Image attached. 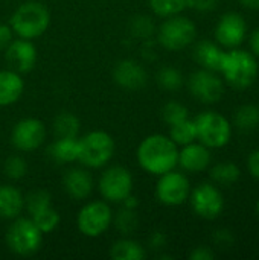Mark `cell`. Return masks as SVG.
Listing matches in <instances>:
<instances>
[{"label": "cell", "mask_w": 259, "mask_h": 260, "mask_svg": "<svg viewBox=\"0 0 259 260\" xmlns=\"http://www.w3.org/2000/svg\"><path fill=\"white\" fill-rule=\"evenodd\" d=\"M136 158L147 174L159 177L177 168L179 146L169 136L160 133L150 134L139 143Z\"/></svg>", "instance_id": "cell-1"}, {"label": "cell", "mask_w": 259, "mask_h": 260, "mask_svg": "<svg viewBox=\"0 0 259 260\" xmlns=\"http://www.w3.org/2000/svg\"><path fill=\"white\" fill-rule=\"evenodd\" d=\"M223 79L237 90L249 88L258 78L259 66L256 56L240 47L231 49L224 53L220 72Z\"/></svg>", "instance_id": "cell-2"}, {"label": "cell", "mask_w": 259, "mask_h": 260, "mask_svg": "<svg viewBox=\"0 0 259 260\" xmlns=\"http://www.w3.org/2000/svg\"><path fill=\"white\" fill-rule=\"evenodd\" d=\"M9 26L14 35L26 40L41 37L50 26V12L41 2L29 0L21 3L11 15Z\"/></svg>", "instance_id": "cell-3"}, {"label": "cell", "mask_w": 259, "mask_h": 260, "mask_svg": "<svg viewBox=\"0 0 259 260\" xmlns=\"http://www.w3.org/2000/svg\"><path fill=\"white\" fill-rule=\"evenodd\" d=\"M116 143L107 131L95 129L78 137V161L87 169H102L114 157Z\"/></svg>", "instance_id": "cell-4"}, {"label": "cell", "mask_w": 259, "mask_h": 260, "mask_svg": "<svg viewBox=\"0 0 259 260\" xmlns=\"http://www.w3.org/2000/svg\"><path fill=\"white\" fill-rule=\"evenodd\" d=\"M156 35L163 49L179 52L194 44L197 40V26L191 18L177 14L163 18L162 24L156 29Z\"/></svg>", "instance_id": "cell-5"}, {"label": "cell", "mask_w": 259, "mask_h": 260, "mask_svg": "<svg viewBox=\"0 0 259 260\" xmlns=\"http://www.w3.org/2000/svg\"><path fill=\"white\" fill-rule=\"evenodd\" d=\"M43 233L31 221V218H15L8 227L5 242L9 251L20 257H31L40 251L43 245Z\"/></svg>", "instance_id": "cell-6"}, {"label": "cell", "mask_w": 259, "mask_h": 260, "mask_svg": "<svg viewBox=\"0 0 259 260\" xmlns=\"http://www.w3.org/2000/svg\"><path fill=\"white\" fill-rule=\"evenodd\" d=\"M194 122L197 126V140L209 149H221L231 143L232 123L221 113L208 110L200 113Z\"/></svg>", "instance_id": "cell-7"}, {"label": "cell", "mask_w": 259, "mask_h": 260, "mask_svg": "<svg viewBox=\"0 0 259 260\" xmlns=\"http://www.w3.org/2000/svg\"><path fill=\"white\" fill-rule=\"evenodd\" d=\"M113 225L111 204L104 200H95L85 203L76 216V227L85 238L95 239L102 236Z\"/></svg>", "instance_id": "cell-8"}, {"label": "cell", "mask_w": 259, "mask_h": 260, "mask_svg": "<svg viewBox=\"0 0 259 260\" xmlns=\"http://www.w3.org/2000/svg\"><path fill=\"white\" fill-rule=\"evenodd\" d=\"M133 174L124 166H108L98 180V190L108 204H122L133 195Z\"/></svg>", "instance_id": "cell-9"}, {"label": "cell", "mask_w": 259, "mask_h": 260, "mask_svg": "<svg viewBox=\"0 0 259 260\" xmlns=\"http://www.w3.org/2000/svg\"><path fill=\"white\" fill-rule=\"evenodd\" d=\"M154 193L160 204L168 207H177L189 200L191 181L183 172L172 169L157 177Z\"/></svg>", "instance_id": "cell-10"}, {"label": "cell", "mask_w": 259, "mask_h": 260, "mask_svg": "<svg viewBox=\"0 0 259 260\" xmlns=\"http://www.w3.org/2000/svg\"><path fill=\"white\" fill-rule=\"evenodd\" d=\"M192 212L206 221H214L217 219L226 206L224 197L221 190L212 184V183H202L197 187L191 189L189 200Z\"/></svg>", "instance_id": "cell-11"}, {"label": "cell", "mask_w": 259, "mask_h": 260, "mask_svg": "<svg viewBox=\"0 0 259 260\" xmlns=\"http://www.w3.org/2000/svg\"><path fill=\"white\" fill-rule=\"evenodd\" d=\"M188 90L194 99L202 104H217L224 96V81L217 72L200 69L194 72L188 79Z\"/></svg>", "instance_id": "cell-12"}, {"label": "cell", "mask_w": 259, "mask_h": 260, "mask_svg": "<svg viewBox=\"0 0 259 260\" xmlns=\"http://www.w3.org/2000/svg\"><path fill=\"white\" fill-rule=\"evenodd\" d=\"M46 136L47 129L41 120L26 117L14 125L11 131V143L20 152H34L44 143Z\"/></svg>", "instance_id": "cell-13"}, {"label": "cell", "mask_w": 259, "mask_h": 260, "mask_svg": "<svg viewBox=\"0 0 259 260\" xmlns=\"http://www.w3.org/2000/svg\"><path fill=\"white\" fill-rule=\"evenodd\" d=\"M215 40L221 47H240L247 37V23L240 12H226L215 26Z\"/></svg>", "instance_id": "cell-14"}, {"label": "cell", "mask_w": 259, "mask_h": 260, "mask_svg": "<svg viewBox=\"0 0 259 260\" xmlns=\"http://www.w3.org/2000/svg\"><path fill=\"white\" fill-rule=\"evenodd\" d=\"M38 53L32 40L14 38L5 49V59L9 69L18 73H27L34 69Z\"/></svg>", "instance_id": "cell-15"}, {"label": "cell", "mask_w": 259, "mask_h": 260, "mask_svg": "<svg viewBox=\"0 0 259 260\" xmlns=\"http://www.w3.org/2000/svg\"><path fill=\"white\" fill-rule=\"evenodd\" d=\"M114 82L127 91H139L148 82L145 67L134 59H121L113 67Z\"/></svg>", "instance_id": "cell-16"}, {"label": "cell", "mask_w": 259, "mask_h": 260, "mask_svg": "<svg viewBox=\"0 0 259 260\" xmlns=\"http://www.w3.org/2000/svg\"><path fill=\"white\" fill-rule=\"evenodd\" d=\"M63 189L69 198L75 201L87 200L95 187L93 177L87 168H69L63 175Z\"/></svg>", "instance_id": "cell-17"}, {"label": "cell", "mask_w": 259, "mask_h": 260, "mask_svg": "<svg viewBox=\"0 0 259 260\" xmlns=\"http://www.w3.org/2000/svg\"><path fill=\"white\" fill-rule=\"evenodd\" d=\"M211 158H212L211 149L195 140L189 145L182 146V149H179L177 166H180L185 172L197 174L209 168Z\"/></svg>", "instance_id": "cell-18"}, {"label": "cell", "mask_w": 259, "mask_h": 260, "mask_svg": "<svg viewBox=\"0 0 259 260\" xmlns=\"http://www.w3.org/2000/svg\"><path fill=\"white\" fill-rule=\"evenodd\" d=\"M24 91V81L21 73L12 69L0 70V107L14 105Z\"/></svg>", "instance_id": "cell-19"}, {"label": "cell", "mask_w": 259, "mask_h": 260, "mask_svg": "<svg viewBox=\"0 0 259 260\" xmlns=\"http://www.w3.org/2000/svg\"><path fill=\"white\" fill-rule=\"evenodd\" d=\"M224 53L226 50H223V47L218 43L209 40H203L197 43V46L194 47V58L197 64L202 69H208L217 73L220 72V67L223 64Z\"/></svg>", "instance_id": "cell-20"}, {"label": "cell", "mask_w": 259, "mask_h": 260, "mask_svg": "<svg viewBox=\"0 0 259 260\" xmlns=\"http://www.w3.org/2000/svg\"><path fill=\"white\" fill-rule=\"evenodd\" d=\"M24 210V195L12 184H0V218L15 219Z\"/></svg>", "instance_id": "cell-21"}, {"label": "cell", "mask_w": 259, "mask_h": 260, "mask_svg": "<svg viewBox=\"0 0 259 260\" xmlns=\"http://www.w3.org/2000/svg\"><path fill=\"white\" fill-rule=\"evenodd\" d=\"M47 154L58 165L78 161V137H56L47 148Z\"/></svg>", "instance_id": "cell-22"}, {"label": "cell", "mask_w": 259, "mask_h": 260, "mask_svg": "<svg viewBox=\"0 0 259 260\" xmlns=\"http://www.w3.org/2000/svg\"><path fill=\"white\" fill-rule=\"evenodd\" d=\"M110 257L113 260H143L147 250L134 239L122 238L110 247Z\"/></svg>", "instance_id": "cell-23"}, {"label": "cell", "mask_w": 259, "mask_h": 260, "mask_svg": "<svg viewBox=\"0 0 259 260\" xmlns=\"http://www.w3.org/2000/svg\"><path fill=\"white\" fill-rule=\"evenodd\" d=\"M209 175L214 183L231 186V184H235L241 178V169L234 161H221L211 168Z\"/></svg>", "instance_id": "cell-24"}, {"label": "cell", "mask_w": 259, "mask_h": 260, "mask_svg": "<svg viewBox=\"0 0 259 260\" xmlns=\"http://www.w3.org/2000/svg\"><path fill=\"white\" fill-rule=\"evenodd\" d=\"M234 125L244 133L253 131L259 126V107L253 104L241 105L235 110L234 114Z\"/></svg>", "instance_id": "cell-25"}, {"label": "cell", "mask_w": 259, "mask_h": 260, "mask_svg": "<svg viewBox=\"0 0 259 260\" xmlns=\"http://www.w3.org/2000/svg\"><path fill=\"white\" fill-rule=\"evenodd\" d=\"M171 140L177 145V146H185L189 145L192 142L197 140V126L195 122L192 119H185L180 120L174 125L169 126V134Z\"/></svg>", "instance_id": "cell-26"}, {"label": "cell", "mask_w": 259, "mask_h": 260, "mask_svg": "<svg viewBox=\"0 0 259 260\" xmlns=\"http://www.w3.org/2000/svg\"><path fill=\"white\" fill-rule=\"evenodd\" d=\"M81 123L79 119L69 111L60 113L53 120L55 137H79Z\"/></svg>", "instance_id": "cell-27"}, {"label": "cell", "mask_w": 259, "mask_h": 260, "mask_svg": "<svg viewBox=\"0 0 259 260\" xmlns=\"http://www.w3.org/2000/svg\"><path fill=\"white\" fill-rule=\"evenodd\" d=\"M29 218L43 235L55 232L58 229L60 222H61V216H60L58 210L53 206H49V207L31 215Z\"/></svg>", "instance_id": "cell-28"}, {"label": "cell", "mask_w": 259, "mask_h": 260, "mask_svg": "<svg viewBox=\"0 0 259 260\" xmlns=\"http://www.w3.org/2000/svg\"><path fill=\"white\" fill-rule=\"evenodd\" d=\"M113 225L124 236L133 235L139 227V218L136 209H130L124 206V209H121L116 215L113 213Z\"/></svg>", "instance_id": "cell-29"}, {"label": "cell", "mask_w": 259, "mask_h": 260, "mask_svg": "<svg viewBox=\"0 0 259 260\" xmlns=\"http://www.w3.org/2000/svg\"><path fill=\"white\" fill-rule=\"evenodd\" d=\"M148 5L154 15L166 18L182 14L189 6V0H148Z\"/></svg>", "instance_id": "cell-30"}, {"label": "cell", "mask_w": 259, "mask_h": 260, "mask_svg": "<svg viewBox=\"0 0 259 260\" xmlns=\"http://www.w3.org/2000/svg\"><path fill=\"white\" fill-rule=\"evenodd\" d=\"M156 81H157L159 87L163 88L165 91H177L179 88H182L185 79L179 69H176L172 66H165L157 72Z\"/></svg>", "instance_id": "cell-31"}, {"label": "cell", "mask_w": 259, "mask_h": 260, "mask_svg": "<svg viewBox=\"0 0 259 260\" xmlns=\"http://www.w3.org/2000/svg\"><path fill=\"white\" fill-rule=\"evenodd\" d=\"M52 206V197L47 190L44 189H37L32 190L26 198H24V209L27 212V215H34L46 207Z\"/></svg>", "instance_id": "cell-32"}, {"label": "cell", "mask_w": 259, "mask_h": 260, "mask_svg": "<svg viewBox=\"0 0 259 260\" xmlns=\"http://www.w3.org/2000/svg\"><path fill=\"white\" fill-rule=\"evenodd\" d=\"M188 117H189L188 108L179 101H169L162 108V119L168 126H171L180 120H185Z\"/></svg>", "instance_id": "cell-33"}, {"label": "cell", "mask_w": 259, "mask_h": 260, "mask_svg": "<svg viewBox=\"0 0 259 260\" xmlns=\"http://www.w3.org/2000/svg\"><path fill=\"white\" fill-rule=\"evenodd\" d=\"M3 172L5 175L12 180V181H18L21 180L26 174H27V163L23 157L20 155H11L5 160L3 165Z\"/></svg>", "instance_id": "cell-34"}, {"label": "cell", "mask_w": 259, "mask_h": 260, "mask_svg": "<svg viewBox=\"0 0 259 260\" xmlns=\"http://www.w3.org/2000/svg\"><path fill=\"white\" fill-rule=\"evenodd\" d=\"M131 29H133L134 35H139V37H148V35H151L156 30L153 21L148 17H145V15L136 17L134 21H133V27Z\"/></svg>", "instance_id": "cell-35"}, {"label": "cell", "mask_w": 259, "mask_h": 260, "mask_svg": "<svg viewBox=\"0 0 259 260\" xmlns=\"http://www.w3.org/2000/svg\"><path fill=\"white\" fill-rule=\"evenodd\" d=\"M235 238H234V233L227 229H220L214 233V242L221 247V248H226V247H231L234 244Z\"/></svg>", "instance_id": "cell-36"}, {"label": "cell", "mask_w": 259, "mask_h": 260, "mask_svg": "<svg viewBox=\"0 0 259 260\" xmlns=\"http://www.w3.org/2000/svg\"><path fill=\"white\" fill-rule=\"evenodd\" d=\"M220 0H189V6L200 12H211L218 6Z\"/></svg>", "instance_id": "cell-37"}, {"label": "cell", "mask_w": 259, "mask_h": 260, "mask_svg": "<svg viewBox=\"0 0 259 260\" xmlns=\"http://www.w3.org/2000/svg\"><path fill=\"white\" fill-rule=\"evenodd\" d=\"M247 171L255 180L259 181V149H255L247 157Z\"/></svg>", "instance_id": "cell-38"}, {"label": "cell", "mask_w": 259, "mask_h": 260, "mask_svg": "<svg viewBox=\"0 0 259 260\" xmlns=\"http://www.w3.org/2000/svg\"><path fill=\"white\" fill-rule=\"evenodd\" d=\"M191 260H212L215 259V253L209 247H197L189 254Z\"/></svg>", "instance_id": "cell-39"}, {"label": "cell", "mask_w": 259, "mask_h": 260, "mask_svg": "<svg viewBox=\"0 0 259 260\" xmlns=\"http://www.w3.org/2000/svg\"><path fill=\"white\" fill-rule=\"evenodd\" d=\"M12 40H14V32L11 26L0 23V50H5Z\"/></svg>", "instance_id": "cell-40"}, {"label": "cell", "mask_w": 259, "mask_h": 260, "mask_svg": "<svg viewBox=\"0 0 259 260\" xmlns=\"http://www.w3.org/2000/svg\"><path fill=\"white\" fill-rule=\"evenodd\" d=\"M166 242H168L166 241V235L165 233H160V232L153 233L151 238H150V247L153 250H162L166 245Z\"/></svg>", "instance_id": "cell-41"}, {"label": "cell", "mask_w": 259, "mask_h": 260, "mask_svg": "<svg viewBox=\"0 0 259 260\" xmlns=\"http://www.w3.org/2000/svg\"><path fill=\"white\" fill-rule=\"evenodd\" d=\"M249 46H250L252 53H253L256 58H259V27L252 32V35H250V38H249Z\"/></svg>", "instance_id": "cell-42"}, {"label": "cell", "mask_w": 259, "mask_h": 260, "mask_svg": "<svg viewBox=\"0 0 259 260\" xmlns=\"http://www.w3.org/2000/svg\"><path fill=\"white\" fill-rule=\"evenodd\" d=\"M238 2L247 9H253V11L259 9V0H238Z\"/></svg>", "instance_id": "cell-43"}, {"label": "cell", "mask_w": 259, "mask_h": 260, "mask_svg": "<svg viewBox=\"0 0 259 260\" xmlns=\"http://www.w3.org/2000/svg\"><path fill=\"white\" fill-rule=\"evenodd\" d=\"M256 213H258V218H259V198H258V201H256Z\"/></svg>", "instance_id": "cell-44"}]
</instances>
